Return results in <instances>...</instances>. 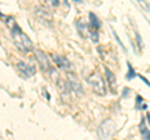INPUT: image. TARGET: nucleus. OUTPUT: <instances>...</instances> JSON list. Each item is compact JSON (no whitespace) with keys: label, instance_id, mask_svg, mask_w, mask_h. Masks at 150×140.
Returning a JSON list of instances; mask_svg holds the SVG:
<instances>
[{"label":"nucleus","instance_id":"obj_6","mask_svg":"<svg viewBox=\"0 0 150 140\" xmlns=\"http://www.w3.org/2000/svg\"><path fill=\"white\" fill-rule=\"evenodd\" d=\"M34 55H35V59L38 60V63H39V65H40L41 70L46 71V70L50 69V63H49L48 57H46V54L44 53V51L36 49V50H34Z\"/></svg>","mask_w":150,"mask_h":140},{"label":"nucleus","instance_id":"obj_10","mask_svg":"<svg viewBox=\"0 0 150 140\" xmlns=\"http://www.w3.org/2000/svg\"><path fill=\"white\" fill-rule=\"evenodd\" d=\"M89 18H90V26L93 28V30L98 31V29L100 28V23H99V20H98V18L94 15L93 13L89 14Z\"/></svg>","mask_w":150,"mask_h":140},{"label":"nucleus","instance_id":"obj_8","mask_svg":"<svg viewBox=\"0 0 150 140\" xmlns=\"http://www.w3.org/2000/svg\"><path fill=\"white\" fill-rule=\"evenodd\" d=\"M51 58H53L55 64L62 69L68 70V69H70V66H71V64L69 63V60L65 57H62V55H59V54H51Z\"/></svg>","mask_w":150,"mask_h":140},{"label":"nucleus","instance_id":"obj_14","mask_svg":"<svg viewBox=\"0 0 150 140\" xmlns=\"http://www.w3.org/2000/svg\"><path fill=\"white\" fill-rule=\"evenodd\" d=\"M90 33H91V39H93V41H94V43H98V40H99V36H98V31L91 30Z\"/></svg>","mask_w":150,"mask_h":140},{"label":"nucleus","instance_id":"obj_2","mask_svg":"<svg viewBox=\"0 0 150 140\" xmlns=\"http://www.w3.org/2000/svg\"><path fill=\"white\" fill-rule=\"evenodd\" d=\"M88 83L90 84L91 89L94 90L95 94H98V95H105L106 94L105 81L99 73H93L88 78Z\"/></svg>","mask_w":150,"mask_h":140},{"label":"nucleus","instance_id":"obj_13","mask_svg":"<svg viewBox=\"0 0 150 140\" xmlns=\"http://www.w3.org/2000/svg\"><path fill=\"white\" fill-rule=\"evenodd\" d=\"M128 68H129V71H128V79H133V78H135V71H134L133 66H131L130 64H128Z\"/></svg>","mask_w":150,"mask_h":140},{"label":"nucleus","instance_id":"obj_15","mask_svg":"<svg viewBox=\"0 0 150 140\" xmlns=\"http://www.w3.org/2000/svg\"><path fill=\"white\" fill-rule=\"evenodd\" d=\"M112 34H114V36H115V39H116V41H118V43H119V45L121 46V48H123L124 50H125V46L123 45V43H121V40L119 39V36H118V34H116V33H115V30H112Z\"/></svg>","mask_w":150,"mask_h":140},{"label":"nucleus","instance_id":"obj_11","mask_svg":"<svg viewBox=\"0 0 150 140\" xmlns=\"http://www.w3.org/2000/svg\"><path fill=\"white\" fill-rule=\"evenodd\" d=\"M76 28L79 33L81 34V36H86V31H88V24H85L83 20H78L76 21Z\"/></svg>","mask_w":150,"mask_h":140},{"label":"nucleus","instance_id":"obj_7","mask_svg":"<svg viewBox=\"0 0 150 140\" xmlns=\"http://www.w3.org/2000/svg\"><path fill=\"white\" fill-rule=\"evenodd\" d=\"M18 70L20 71V74L25 78H30L35 74V66L34 65H30V64H26L25 62H19L16 65Z\"/></svg>","mask_w":150,"mask_h":140},{"label":"nucleus","instance_id":"obj_3","mask_svg":"<svg viewBox=\"0 0 150 140\" xmlns=\"http://www.w3.org/2000/svg\"><path fill=\"white\" fill-rule=\"evenodd\" d=\"M67 84H68V86H69V90L73 91L75 95L81 96L84 94L81 83L79 81V79L75 76L73 73H68L67 74Z\"/></svg>","mask_w":150,"mask_h":140},{"label":"nucleus","instance_id":"obj_1","mask_svg":"<svg viewBox=\"0 0 150 140\" xmlns=\"http://www.w3.org/2000/svg\"><path fill=\"white\" fill-rule=\"evenodd\" d=\"M11 36L14 40V44H15V46L21 53H29L30 50H33V43H31L30 38L26 34H24L16 24L14 25V29L11 31Z\"/></svg>","mask_w":150,"mask_h":140},{"label":"nucleus","instance_id":"obj_16","mask_svg":"<svg viewBox=\"0 0 150 140\" xmlns=\"http://www.w3.org/2000/svg\"><path fill=\"white\" fill-rule=\"evenodd\" d=\"M137 39H138V44L140 48H143V40H142V36L139 35V33H137Z\"/></svg>","mask_w":150,"mask_h":140},{"label":"nucleus","instance_id":"obj_17","mask_svg":"<svg viewBox=\"0 0 150 140\" xmlns=\"http://www.w3.org/2000/svg\"><path fill=\"white\" fill-rule=\"evenodd\" d=\"M50 4L53 6H58L59 5V1H58V0H50Z\"/></svg>","mask_w":150,"mask_h":140},{"label":"nucleus","instance_id":"obj_5","mask_svg":"<svg viewBox=\"0 0 150 140\" xmlns=\"http://www.w3.org/2000/svg\"><path fill=\"white\" fill-rule=\"evenodd\" d=\"M35 16L44 25H51V23H53V16H51V14L45 8H41V6L35 8Z\"/></svg>","mask_w":150,"mask_h":140},{"label":"nucleus","instance_id":"obj_18","mask_svg":"<svg viewBox=\"0 0 150 140\" xmlns=\"http://www.w3.org/2000/svg\"><path fill=\"white\" fill-rule=\"evenodd\" d=\"M140 103H143V99H142L140 96H138V104H140ZM142 109H146V104L143 105V106H142Z\"/></svg>","mask_w":150,"mask_h":140},{"label":"nucleus","instance_id":"obj_9","mask_svg":"<svg viewBox=\"0 0 150 140\" xmlns=\"http://www.w3.org/2000/svg\"><path fill=\"white\" fill-rule=\"evenodd\" d=\"M105 74H106V80H108V84H109L110 89L112 91H116V78L115 75L111 73V70H109L108 68H105Z\"/></svg>","mask_w":150,"mask_h":140},{"label":"nucleus","instance_id":"obj_12","mask_svg":"<svg viewBox=\"0 0 150 140\" xmlns=\"http://www.w3.org/2000/svg\"><path fill=\"white\" fill-rule=\"evenodd\" d=\"M140 130H142V134H143L144 139L145 140H150V138H149V129H148V127H145L144 121L140 124Z\"/></svg>","mask_w":150,"mask_h":140},{"label":"nucleus","instance_id":"obj_4","mask_svg":"<svg viewBox=\"0 0 150 140\" xmlns=\"http://www.w3.org/2000/svg\"><path fill=\"white\" fill-rule=\"evenodd\" d=\"M114 123H112V120H105L104 123H103L100 125L99 130H98V134H99V138L105 140L110 136V135L112 134V132H114Z\"/></svg>","mask_w":150,"mask_h":140}]
</instances>
